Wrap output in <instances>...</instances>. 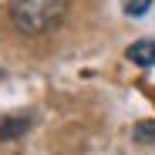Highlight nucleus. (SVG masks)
<instances>
[{"label": "nucleus", "instance_id": "1", "mask_svg": "<svg viewBox=\"0 0 155 155\" xmlns=\"http://www.w3.org/2000/svg\"><path fill=\"white\" fill-rule=\"evenodd\" d=\"M71 0H10V20L20 34H47L51 27H58L68 14Z\"/></svg>", "mask_w": 155, "mask_h": 155}, {"label": "nucleus", "instance_id": "2", "mask_svg": "<svg viewBox=\"0 0 155 155\" xmlns=\"http://www.w3.org/2000/svg\"><path fill=\"white\" fill-rule=\"evenodd\" d=\"M125 58L132 64H138V68H152L155 64V41H135L125 51Z\"/></svg>", "mask_w": 155, "mask_h": 155}, {"label": "nucleus", "instance_id": "3", "mask_svg": "<svg viewBox=\"0 0 155 155\" xmlns=\"http://www.w3.org/2000/svg\"><path fill=\"white\" fill-rule=\"evenodd\" d=\"M31 128V118L27 115H17V118H0V142H7V138H17L24 135Z\"/></svg>", "mask_w": 155, "mask_h": 155}, {"label": "nucleus", "instance_id": "4", "mask_svg": "<svg viewBox=\"0 0 155 155\" xmlns=\"http://www.w3.org/2000/svg\"><path fill=\"white\" fill-rule=\"evenodd\" d=\"M135 142L138 145H152L155 142V121H142V125H135Z\"/></svg>", "mask_w": 155, "mask_h": 155}, {"label": "nucleus", "instance_id": "5", "mask_svg": "<svg viewBox=\"0 0 155 155\" xmlns=\"http://www.w3.org/2000/svg\"><path fill=\"white\" fill-rule=\"evenodd\" d=\"M148 7H152V0H121V10L128 17H145Z\"/></svg>", "mask_w": 155, "mask_h": 155}]
</instances>
